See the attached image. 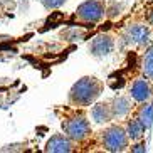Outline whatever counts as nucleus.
Instances as JSON below:
<instances>
[{"instance_id": "1", "label": "nucleus", "mask_w": 153, "mask_h": 153, "mask_svg": "<svg viewBox=\"0 0 153 153\" xmlns=\"http://www.w3.org/2000/svg\"><path fill=\"white\" fill-rule=\"evenodd\" d=\"M104 84L101 79L94 76H84L81 79H77L72 88L69 89L68 101L72 108H88L96 103V99L103 94Z\"/></svg>"}, {"instance_id": "2", "label": "nucleus", "mask_w": 153, "mask_h": 153, "mask_svg": "<svg viewBox=\"0 0 153 153\" xmlns=\"http://www.w3.org/2000/svg\"><path fill=\"white\" fill-rule=\"evenodd\" d=\"M61 126H62L64 133L71 140H74L76 143L88 140L91 136V133H93V128H91V123L88 120V116L84 113H77V111L64 116Z\"/></svg>"}, {"instance_id": "3", "label": "nucleus", "mask_w": 153, "mask_h": 153, "mask_svg": "<svg viewBox=\"0 0 153 153\" xmlns=\"http://www.w3.org/2000/svg\"><path fill=\"white\" fill-rule=\"evenodd\" d=\"M101 145L106 152L121 153L130 150V136L121 125H109L101 131Z\"/></svg>"}, {"instance_id": "4", "label": "nucleus", "mask_w": 153, "mask_h": 153, "mask_svg": "<svg viewBox=\"0 0 153 153\" xmlns=\"http://www.w3.org/2000/svg\"><path fill=\"white\" fill-rule=\"evenodd\" d=\"M106 14V0H86L76 9V19L81 24H99Z\"/></svg>"}, {"instance_id": "5", "label": "nucleus", "mask_w": 153, "mask_h": 153, "mask_svg": "<svg viewBox=\"0 0 153 153\" xmlns=\"http://www.w3.org/2000/svg\"><path fill=\"white\" fill-rule=\"evenodd\" d=\"M150 39H152V30L145 24H131L123 32V42L126 45H133V47L148 45Z\"/></svg>"}, {"instance_id": "6", "label": "nucleus", "mask_w": 153, "mask_h": 153, "mask_svg": "<svg viewBox=\"0 0 153 153\" xmlns=\"http://www.w3.org/2000/svg\"><path fill=\"white\" fill-rule=\"evenodd\" d=\"M88 51L96 59L108 57L113 51H114V37L111 34H98L88 44Z\"/></svg>"}, {"instance_id": "7", "label": "nucleus", "mask_w": 153, "mask_h": 153, "mask_svg": "<svg viewBox=\"0 0 153 153\" xmlns=\"http://www.w3.org/2000/svg\"><path fill=\"white\" fill-rule=\"evenodd\" d=\"M74 140H71L66 133H56L45 143V152L49 153H69L74 152Z\"/></svg>"}, {"instance_id": "8", "label": "nucleus", "mask_w": 153, "mask_h": 153, "mask_svg": "<svg viewBox=\"0 0 153 153\" xmlns=\"http://www.w3.org/2000/svg\"><path fill=\"white\" fill-rule=\"evenodd\" d=\"M130 96L136 103H146L152 98V86L146 77H136L130 86Z\"/></svg>"}, {"instance_id": "9", "label": "nucleus", "mask_w": 153, "mask_h": 153, "mask_svg": "<svg viewBox=\"0 0 153 153\" xmlns=\"http://www.w3.org/2000/svg\"><path fill=\"white\" fill-rule=\"evenodd\" d=\"M89 118H91V121L96 123V125H109V123L114 120V114H113L109 101L93 104V106H91Z\"/></svg>"}, {"instance_id": "10", "label": "nucleus", "mask_w": 153, "mask_h": 153, "mask_svg": "<svg viewBox=\"0 0 153 153\" xmlns=\"http://www.w3.org/2000/svg\"><path fill=\"white\" fill-rule=\"evenodd\" d=\"M109 104H111L113 114H114V120H121V118H128L133 111V104H131V99L126 98V96L120 94L114 96L113 99H109Z\"/></svg>"}, {"instance_id": "11", "label": "nucleus", "mask_w": 153, "mask_h": 153, "mask_svg": "<svg viewBox=\"0 0 153 153\" xmlns=\"http://www.w3.org/2000/svg\"><path fill=\"white\" fill-rule=\"evenodd\" d=\"M125 128L131 141H140L145 136V131H146V128L143 126V123L140 121L138 118H128Z\"/></svg>"}, {"instance_id": "12", "label": "nucleus", "mask_w": 153, "mask_h": 153, "mask_svg": "<svg viewBox=\"0 0 153 153\" xmlns=\"http://www.w3.org/2000/svg\"><path fill=\"white\" fill-rule=\"evenodd\" d=\"M140 121L143 123V126L148 130L153 123V103L146 101V103H141V106L138 108V114H136Z\"/></svg>"}, {"instance_id": "13", "label": "nucleus", "mask_w": 153, "mask_h": 153, "mask_svg": "<svg viewBox=\"0 0 153 153\" xmlns=\"http://www.w3.org/2000/svg\"><path fill=\"white\" fill-rule=\"evenodd\" d=\"M143 72L146 77L153 76V47H148L143 54Z\"/></svg>"}, {"instance_id": "14", "label": "nucleus", "mask_w": 153, "mask_h": 153, "mask_svg": "<svg viewBox=\"0 0 153 153\" xmlns=\"http://www.w3.org/2000/svg\"><path fill=\"white\" fill-rule=\"evenodd\" d=\"M41 4L44 5L45 10H56L59 7H62L66 4V0H41Z\"/></svg>"}, {"instance_id": "15", "label": "nucleus", "mask_w": 153, "mask_h": 153, "mask_svg": "<svg viewBox=\"0 0 153 153\" xmlns=\"http://www.w3.org/2000/svg\"><path fill=\"white\" fill-rule=\"evenodd\" d=\"M130 152L131 153H145L146 152V146H145V143H141V141H135V145L130 146Z\"/></svg>"}, {"instance_id": "16", "label": "nucleus", "mask_w": 153, "mask_h": 153, "mask_svg": "<svg viewBox=\"0 0 153 153\" xmlns=\"http://www.w3.org/2000/svg\"><path fill=\"white\" fill-rule=\"evenodd\" d=\"M148 22H150V24H152V25H153V10H152V12H150V14H148Z\"/></svg>"}]
</instances>
